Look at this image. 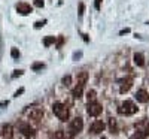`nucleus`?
Wrapping results in <instances>:
<instances>
[{
  "label": "nucleus",
  "mask_w": 149,
  "mask_h": 139,
  "mask_svg": "<svg viewBox=\"0 0 149 139\" xmlns=\"http://www.w3.org/2000/svg\"><path fill=\"white\" fill-rule=\"evenodd\" d=\"M43 5H45L43 0H34V6L36 8H43Z\"/></svg>",
  "instance_id": "obj_24"
},
{
  "label": "nucleus",
  "mask_w": 149,
  "mask_h": 139,
  "mask_svg": "<svg viewBox=\"0 0 149 139\" xmlns=\"http://www.w3.org/2000/svg\"><path fill=\"white\" fill-rule=\"evenodd\" d=\"M86 79H88V73H86L85 70H82V72L78 73V84L79 85H85Z\"/></svg>",
  "instance_id": "obj_13"
},
{
  "label": "nucleus",
  "mask_w": 149,
  "mask_h": 139,
  "mask_svg": "<svg viewBox=\"0 0 149 139\" xmlns=\"http://www.w3.org/2000/svg\"><path fill=\"white\" fill-rule=\"evenodd\" d=\"M84 11H85V6H84L82 2H79V12H78V14H79L81 18H82V15H84Z\"/></svg>",
  "instance_id": "obj_23"
},
{
  "label": "nucleus",
  "mask_w": 149,
  "mask_h": 139,
  "mask_svg": "<svg viewBox=\"0 0 149 139\" xmlns=\"http://www.w3.org/2000/svg\"><path fill=\"white\" fill-rule=\"evenodd\" d=\"M82 37H84V41H85V42H88V41H90V39H88V36L84 34V33H82Z\"/></svg>",
  "instance_id": "obj_31"
},
{
  "label": "nucleus",
  "mask_w": 149,
  "mask_h": 139,
  "mask_svg": "<svg viewBox=\"0 0 149 139\" xmlns=\"http://www.w3.org/2000/svg\"><path fill=\"white\" fill-rule=\"evenodd\" d=\"M61 82H63V85L69 87V85L72 84V77H70V75H66V77H63V79H61Z\"/></svg>",
  "instance_id": "obj_19"
},
{
  "label": "nucleus",
  "mask_w": 149,
  "mask_h": 139,
  "mask_svg": "<svg viewBox=\"0 0 149 139\" xmlns=\"http://www.w3.org/2000/svg\"><path fill=\"white\" fill-rule=\"evenodd\" d=\"M82 93H84V85H79L78 84V87H74L73 90H72V94L74 96V97H82Z\"/></svg>",
  "instance_id": "obj_14"
},
{
  "label": "nucleus",
  "mask_w": 149,
  "mask_h": 139,
  "mask_svg": "<svg viewBox=\"0 0 149 139\" xmlns=\"http://www.w3.org/2000/svg\"><path fill=\"white\" fill-rule=\"evenodd\" d=\"M82 129H84V121H82V118H79V117H76L74 120H72L70 124H69V132H70L72 136H74L76 133H79Z\"/></svg>",
  "instance_id": "obj_3"
},
{
  "label": "nucleus",
  "mask_w": 149,
  "mask_h": 139,
  "mask_svg": "<svg viewBox=\"0 0 149 139\" xmlns=\"http://www.w3.org/2000/svg\"><path fill=\"white\" fill-rule=\"evenodd\" d=\"M81 55H82V53H76V54H74V55H73V58H74V60H76V58H78V57H81Z\"/></svg>",
  "instance_id": "obj_30"
},
{
  "label": "nucleus",
  "mask_w": 149,
  "mask_h": 139,
  "mask_svg": "<svg viewBox=\"0 0 149 139\" xmlns=\"http://www.w3.org/2000/svg\"><path fill=\"white\" fill-rule=\"evenodd\" d=\"M45 67V65H43V63H34V65L31 66V69L34 70V72H37V70H42Z\"/></svg>",
  "instance_id": "obj_20"
},
{
  "label": "nucleus",
  "mask_w": 149,
  "mask_h": 139,
  "mask_svg": "<svg viewBox=\"0 0 149 139\" xmlns=\"http://www.w3.org/2000/svg\"><path fill=\"white\" fill-rule=\"evenodd\" d=\"M95 97H97V93L94 90H90L88 93H86V99H88V103L90 102H95Z\"/></svg>",
  "instance_id": "obj_17"
},
{
  "label": "nucleus",
  "mask_w": 149,
  "mask_h": 139,
  "mask_svg": "<svg viewBox=\"0 0 149 139\" xmlns=\"http://www.w3.org/2000/svg\"><path fill=\"white\" fill-rule=\"evenodd\" d=\"M118 112L121 115H133V114L137 112V106H136L131 100H125L118 109Z\"/></svg>",
  "instance_id": "obj_2"
},
{
  "label": "nucleus",
  "mask_w": 149,
  "mask_h": 139,
  "mask_svg": "<svg viewBox=\"0 0 149 139\" xmlns=\"http://www.w3.org/2000/svg\"><path fill=\"white\" fill-rule=\"evenodd\" d=\"M94 8H95L97 11H100V8H102V0H94Z\"/></svg>",
  "instance_id": "obj_25"
},
{
  "label": "nucleus",
  "mask_w": 149,
  "mask_h": 139,
  "mask_svg": "<svg viewBox=\"0 0 149 139\" xmlns=\"http://www.w3.org/2000/svg\"><path fill=\"white\" fill-rule=\"evenodd\" d=\"M45 115V111L42 108H33L30 112H29V118L30 120H34V121H40Z\"/></svg>",
  "instance_id": "obj_6"
},
{
  "label": "nucleus",
  "mask_w": 149,
  "mask_h": 139,
  "mask_svg": "<svg viewBox=\"0 0 149 139\" xmlns=\"http://www.w3.org/2000/svg\"><path fill=\"white\" fill-rule=\"evenodd\" d=\"M134 63H136V65H137V66H145V57H143V54H140V53H136L134 54Z\"/></svg>",
  "instance_id": "obj_12"
},
{
  "label": "nucleus",
  "mask_w": 149,
  "mask_h": 139,
  "mask_svg": "<svg viewBox=\"0 0 149 139\" xmlns=\"http://www.w3.org/2000/svg\"><path fill=\"white\" fill-rule=\"evenodd\" d=\"M12 135H14V129H12V126H9V124L3 126V127H2V136L6 138V139H10Z\"/></svg>",
  "instance_id": "obj_11"
},
{
  "label": "nucleus",
  "mask_w": 149,
  "mask_h": 139,
  "mask_svg": "<svg viewBox=\"0 0 149 139\" xmlns=\"http://www.w3.org/2000/svg\"><path fill=\"white\" fill-rule=\"evenodd\" d=\"M104 123L102 121V120H97V121H94L93 124H91V127H90V132L93 133V135H98V133H102L103 130H104Z\"/></svg>",
  "instance_id": "obj_7"
},
{
  "label": "nucleus",
  "mask_w": 149,
  "mask_h": 139,
  "mask_svg": "<svg viewBox=\"0 0 149 139\" xmlns=\"http://www.w3.org/2000/svg\"><path fill=\"white\" fill-rule=\"evenodd\" d=\"M22 93H24V88H19V90L15 93V97H18V96H19V94H22Z\"/></svg>",
  "instance_id": "obj_28"
},
{
  "label": "nucleus",
  "mask_w": 149,
  "mask_h": 139,
  "mask_svg": "<svg viewBox=\"0 0 149 139\" xmlns=\"http://www.w3.org/2000/svg\"><path fill=\"white\" fill-rule=\"evenodd\" d=\"M146 24H149V21H146Z\"/></svg>",
  "instance_id": "obj_32"
},
{
  "label": "nucleus",
  "mask_w": 149,
  "mask_h": 139,
  "mask_svg": "<svg viewBox=\"0 0 149 139\" xmlns=\"http://www.w3.org/2000/svg\"><path fill=\"white\" fill-rule=\"evenodd\" d=\"M131 87H133V78H125V79L121 81V88H119V91L124 94V93H127Z\"/></svg>",
  "instance_id": "obj_9"
},
{
  "label": "nucleus",
  "mask_w": 149,
  "mask_h": 139,
  "mask_svg": "<svg viewBox=\"0 0 149 139\" xmlns=\"http://www.w3.org/2000/svg\"><path fill=\"white\" fill-rule=\"evenodd\" d=\"M19 132L26 136V138H33L34 135H36V132H34V129L33 127H30L29 124H26V123H22V124H19Z\"/></svg>",
  "instance_id": "obj_8"
},
{
  "label": "nucleus",
  "mask_w": 149,
  "mask_h": 139,
  "mask_svg": "<svg viewBox=\"0 0 149 139\" xmlns=\"http://www.w3.org/2000/svg\"><path fill=\"white\" fill-rule=\"evenodd\" d=\"M10 57H12V58H18V57H19V51H18L17 48H12V49H10Z\"/></svg>",
  "instance_id": "obj_21"
},
{
  "label": "nucleus",
  "mask_w": 149,
  "mask_h": 139,
  "mask_svg": "<svg viewBox=\"0 0 149 139\" xmlns=\"http://www.w3.org/2000/svg\"><path fill=\"white\" fill-rule=\"evenodd\" d=\"M103 108L100 103H97V102H90L88 105H86V112H88V115L91 117H98L102 114Z\"/></svg>",
  "instance_id": "obj_4"
},
{
  "label": "nucleus",
  "mask_w": 149,
  "mask_h": 139,
  "mask_svg": "<svg viewBox=\"0 0 149 139\" xmlns=\"http://www.w3.org/2000/svg\"><path fill=\"white\" fill-rule=\"evenodd\" d=\"M55 42H57V46L60 48L61 45L64 44V36H60V37H58V41H55Z\"/></svg>",
  "instance_id": "obj_26"
},
{
  "label": "nucleus",
  "mask_w": 149,
  "mask_h": 139,
  "mask_svg": "<svg viewBox=\"0 0 149 139\" xmlns=\"http://www.w3.org/2000/svg\"><path fill=\"white\" fill-rule=\"evenodd\" d=\"M52 111L55 114V117L58 120H61V121H66L69 118V109L63 103H54L52 105Z\"/></svg>",
  "instance_id": "obj_1"
},
{
  "label": "nucleus",
  "mask_w": 149,
  "mask_h": 139,
  "mask_svg": "<svg viewBox=\"0 0 149 139\" xmlns=\"http://www.w3.org/2000/svg\"><path fill=\"white\" fill-rule=\"evenodd\" d=\"M55 41H57L55 36H46L45 39H43V45L45 46H51L52 44H55Z\"/></svg>",
  "instance_id": "obj_15"
},
{
  "label": "nucleus",
  "mask_w": 149,
  "mask_h": 139,
  "mask_svg": "<svg viewBox=\"0 0 149 139\" xmlns=\"http://www.w3.org/2000/svg\"><path fill=\"white\" fill-rule=\"evenodd\" d=\"M46 24V20H42V21H36L34 22V29H40V27H43Z\"/></svg>",
  "instance_id": "obj_22"
},
{
  "label": "nucleus",
  "mask_w": 149,
  "mask_h": 139,
  "mask_svg": "<svg viewBox=\"0 0 149 139\" xmlns=\"http://www.w3.org/2000/svg\"><path fill=\"white\" fill-rule=\"evenodd\" d=\"M124 33H130V29H125V30H121L119 34H124Z\"/></svg>",
  "instance_id": "obj_29"
},
{
  "label": "nucleus",
  "mask_w": 149,
  "mask_h": 139,
  "mask_svg": "<svg viewBox=\"0 0 149 139\" xmlns=\"http://www.w3.org/2000/svg\"><path fill=\"white\" fill-rule=\"evenodd\" d=\"M22 75V70H14V73H12V78H17V77H21Z\"/></svg>",
  "instance_id": "obj_27"
},
{
  "label": "nucleus",
  "mask_w": 149,
  "mask_h": 139,
  "mask_svg": "<svg viewBox=\"0 0 149 139\" xmlns=\"http://www.w3.org/2000/svg\"><path fill=\"white\" fill-rule=\"evenodd\" d=\"M15 8H17V12H18V14H21V15H29V14H31V12H33V8L29 3H26V2L17 3Z\"/></svg>",
  "instance_id": "obj_5"
},
{
  "label": "nucleus",
  "mask_w": 149,
  "mask_h": 139,
  "mask_svg": "<svg viewBox=\"0 0 149 139\" xmlns=\"http://www.w3.org/2000/svg\"><path fill=\"white\" fill-rule=\"evenodd\" d=\"M51 138H52V139H66V133H64L63 130H57V132L52 133Z\"/></svg>",
  "instance_id": "obj_16"
},
{
  "label": "nucleus",
  "mask_w": 149,
  "mask_h": 139,
  "mask_svg": "<svg viewBox=\"0 0 149 139\" xmlns=\"http://www.w3.org/2000/svg\"><path fill=\"white\" fill-rule=\"evenodd\" d=\"M109 126H110V132H112V133H118V129H116V121H115L113 118H110Z\"/></svg>",
  "instance_id": "obj_18"
},
{
  "label": "nucleus",
  "mask_w": 149,
  "mask_h": 139,
  "mask_svg": "<svg viewBox=\"0 0 149 139\" xmlns=\"http://www.w3.org/2000/svg\"><path fill=\"white\" fill-rule=\"evenodd\" d=\"M136 99H137V102H142V103H146V102H149V94H148V91L146 90H139L137 93H136Z\"/></svg>",
  "instance_id": "obj_10"
}]
</instances>
